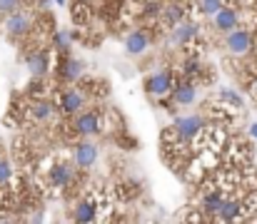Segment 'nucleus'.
<instances>
[{
  "instance_id": "16",
  "label": "nucleus",
  "mask_w": 257,
  "mask_h": 224,
  "mask_svg": "<svg viewBox=\"0 0 257 224\" xmlns=\"http://www.w3.org/2000/svg\"><path fill=\"white\" fill-rule=\"evenodd\" d=\"M185 5L180 3V0H170V3H165V5H160V20L168 25V28H175L177 23H182L185 20Z\"/></svg>"
},
{
  "instance_id": "1",
  "label": "nucleus",
  "mask_w": 257,
  "mask_h": 224,
  "mask_svg": "<svg viewBox=\"0 0 257 224\" xmlns=\"http://www.w3.org/2000/svg\"><path fill=\"white\" fill-rule=\"evenodd\" d=\"M73 130L78 137H95L102 132V112L100 110H80L73 115Z\"/></svg>"
},
{
  "instance_id": "12",
  "label": "nucleus",
  "mask_w": 257,
  "mask_h": 224,
  "mask_svg": "<svg viewBox=\"0 0 257 224\" xmlns=\"http://www.w3.org/2000/svg\"><path fill=\"white\" fill-rule=\"evenodd\" d=\"M28 117L30 120H35V122H48V120H53L55 117V112H58V105L55 102H50V100H45V97H35L30 105H28Z\"/></svg>"
},
{
  "instance_id": "5",
  "label": "nucleus",
  "mask_w": 257,
  "mask_h": 224,
  "mask_svg": "<svg viewBox=\"0 0 257 224\" xmlns=\"http://www.w3.org/2000/svg\"><path fill=\"white\" fill-rule=\"evenodd\" d=\"M75 184V169L68 162H58L48 169V187L50 189H68Z\"/></svg>"
},
{
  "instance_id": "7",
  "label": "nucleus",
  "mask_w": 257,
  "mask_h": 224,
  "mask_svg": "<svg viewBox=\"0 0 257 224\" xmlns=\"http://www.w3.org/2000/svg\"><path fill=\"white\" fill-rule=\"evenodd\" d=\"M5 30H8V35L15 38V40L30 35V33H33V18H30V13H25V10L10 13L8 20H5Z\"/></svg>"
},
{
  "instance_id": "17",
  "label": "nucleus",
  "mask_w": 257,
  "mask_h": 224,
  "mask_svg": "<svg viewBox=\"0 0 257 224\" xmlns=\"http://www.w3.org/2000/svg\"><path fill=\"white\" fill-rule=\"evenodd\" d=\"M148 48H150V35H148L145 30H133V33H127V38H125V50H127L130 55H143Z\"/></svg>"
},
{
  "instance_id": "11",
  "label": "nucleus",
  "mask_w": 257,
  "mask_h": 224,
  "mask_svg": "<svg viewBox=\"0 0 257 224\" xmlns=\"http://www.w3.org/2000/svg\"><path fill=\"white\" fill-rule=\"evenodd\" d=\"M170 95H172V102H175V105L190 107V105L197 100V85H195L192 80H180V82L172 85Z\"/></svg>"
},
{
  "instance_id": "18",
  "label": "nucleus",
  "mask_w": 257,
  "mask_h": 224,
  "mask_svg": "<svg viewBox=\"0 0 257 224\" xmlns=\"http://www.w3.org/2000/svg\"><path fill=\"white\" fill-rule=\"evenodd\" d=\"M215 219L217 222H237L240 219V197H225Z\"/></svg>"
},
{
  "instance_id": "4",
  "label": "nucleus",
  "mask_w": 257,
  "mask_h": 224,
  "mask_svg": "<svg viewBox=\"0 0 257 224\" xmlns=\"http://www.w3.org/2000/svg\"><path fill=\"white\" fill-rule=\"evenodd\" d=\"M83 107H85V92H83V87H68V90L60 92V97H58V110H60L65 117L78 115Z\"/></svg>"
},
{
  "instance_id": "2",
  "label": "nucleus",
  "mask_w": 257,
  "mask_h": 224,
  "mask_svg": "<svg viewBox=\"0 0 257 224\" xmlns=\"http://www.w3.org/2000/svg\"><path fill=\"white\" fill-rule=\"evenodd\" d=\"M202 125H205V117L200 115V112H195V115H182V117H177L175 122H172V132H175V137L177 140H182V142H192L195 140V135L202 130Z\"/></svg>"
},
{
  "instance_id": "25",
  "label": "nucleus",
  "mask_w": 257,
  "mask_h": 224,
  "mask_svg": "<svg viewBox=\"0 0 257 224\" xmlns=\"http://www.w3.org/2000/svg\"><path fill=\"white\" fill-rule=\"evenodd\" d=\"M20 10V0H0V15H10Z\"/></svg>"
},
{
  "instance_id": "6",
  "label": "nucleus",
  "mask_w": 257,
  "mask_h": 224,
  "mask_svg": "<svg viewBox=\"0 0 257 224\" xmlns=\"http://www.w3.org/2000/svg\"><path fill=\"white\" fill-rule=\"evenodd\" d=\"M172 85H175V80H172L170 70H158V73L145 77V92L150 97H165V95H170Z\"/></svg>"
},
{
  "instance_id": "22",
  "label": "nucleus",
  "mask_w": 257,
  "mask_h": 224,
  "mask_svg": "<svg viewBox=\"0 0 257 224\" xmlns=\"http://www.w3.org/2000/svg\"><path fill=\"white\" fill-rule=\"evenodd\" d=\"M222 5H225V0H197V10H200L202 15H207V18H210L215 10H220Z\"/></svg>"
},
{
  "instance_id": "27",
  "label": "nucleus",
  "mask_w": 257,
  "mask_h": 224,
  "mask_svg": "<svg viewBox=\"0 0 257 224\" xmlns=\"http://www.w3.org/2000/svg\"><path fill=\"white\" fill-rule=\"evenodd\" d=\"M55 3H58V5H65V0H55Z\"/></svg>"
},
{
  "instance_id": "9",
  "label": "nucleus",
  "mask_w": 257,
  "mask_h": 224,
  "mask_svg": "<svg viewBox=\"0 0 257 224\" xmlns=\"http://www.w3.org/2000/svg\"><path fill=\"white\" fill-rule=\"evenodd\" d=\"M210 18H212V28H215L217 33H222V35L240 25V13H237V8H232V5H222V8L215 10Z\"/></svg>"
},
{
  "instance_id": "8",
  "label": "nucleus",
  "mask_w": 257,
  "mask_h": 224,
  "mask_svg": "<svg viewBox=\"0 0 257 224\" xmlns=\"http://www.w3.org/2000/svg\"><path fill=\"white\" fill-rule=\"evenodd\" d=\"M97 157H100V147H97L92 140H87V137L73 147V162H75V167H80V169H90V167L97 162Z\"/></svg>"
},
{
  "instance_id": "10",
  "label": "nucleus",
  "mask_w": 257,
  "mask_h": 224,
  "mask_svg": "<svg viewBox=\"0 0 257 224\" xmlns=\"http://www.w3.org/2000/svg\"><path fill=\"white\" fill-rule=\"evenodd\" d=\"M197 33H200V25L197 23H190V20H182V23H177L175 28H170V38H168V45H175V48H180V45H190L195 38H197Z\"/></svg>"
},
{
  "instance_id": "19",
  "label": "nucleus",
  "mask_w": 257,
  "mask_h": 224,
  "mask_svg": "<svg viewBox=\"0 0 257 224\" xmlns=\"http://www.w3.org/2000/svg\"><path fill=\"white\" fill-rule=\"evenodd\" d=\"M70 18H73V23L75 25H87L90 20H92V8L87 5V3H73V10H70Z\"/></svg>"
},
{
  "instance_id": "14",
  "label": "nucleus",
  "mask_w": 257,
  "mask_h": 224,
  "mask_svg": "<svg viewBox=\"0 0 257 224\" xmlns=\"http://www.w3.org/2000/svg\"><path fill=\"white\" fill-rule=\"evenodd\" d=\"M25 65H28V73L33 77H45L50 73V53L48 50H35V53L28 55Z\"/></svg>"
},
{
  "instance_id": "24",
  "label": "nucleus",
  "mask_w": 257,
  "mask_h": 224,
  "mask_svg": "<svg viewBox=\"0 0 257 224\" xmlns=\"http://www.w3.org/2000/svg\"><path fill=\"white\" fill-rule=\"evenodd\" d=\"M200 70H202L200 60H197V58H190V60L185 63V70H182V75H185V80H192V77H197V75H200Z\"/></svg>"
},
{
  "instance_id": "3",
  "label": "nucleus",
  "mask_w": 257,
  "mask_h": 224,
  "mask_svg": "<svg viewBox=\"0 0 257 224\" xmlns=\"http://www.w3.org/2000/svg\"><path fill=\"white\" fill-rule=\"evenodd\" d=\"M252 33L247 30V28H232L230 33H225V48H227V53H232V55H247L250 50H252Z\"/></svg>"
},
{
  "instance_id": "21",
  "label": "nucleus",
  "mask_w": 257,
  "mask_h": 224,
  "mask_svg": "<svg viewBox=\"0 0 257 224\" xmlns=\"http://www.w3.org/2000/svg\"><path fill=\"white\" fill-rule=\"evenodd\" d=\"M220 100L230 102V105H232V107H237V110H242V107H245V100H242L235 90H230V87H222V90H220Z\"/></svg>"
},
{
  "instance_id": "20",
  "label": "nucleus",
  "mask_w": 257,
  "mask_h": 224,
  "mask_svg": "<svg viewBox=\"0 0 257 224\" xmlns=\"http://www.w3.org/2000/svg\"><path fill=\"white\" fill-rule=\"evenodd\" d=\"M70 43H73V33H68V30H53V50H58L60 55H65L70 50Z\"/></svg>"
},
{
  "instance_id": "26",
  "label": "nucleus",
  "mask_w": 257,
  "mask_h": 224,
  "mask_svg": "<svg viewBox=\"0 0 257 224\" xmlns=\"http://www.w3.org/2000/svg\"><path fill=\"white\" fill-rule=\"evenodd\" d=\"M250 137H255V140H257V122H252V125H250Z\"/></svg>"
},
{
  "instance_id": "13",
  "label": "nucleus",
  "mask_w": 257,
  "mask_h": 224,
  "mask_svg": "<svg viewBox=\"0 0 257 224\" xmlns=\"http://www.w3.org/2000/svg\"><path fill=\"white\" fill-rule=\"evenodd\" d=\"M97 209H100V204H97V199L95 197H85V199H80L78 204H75V209H73V219L78 224H90L97 219Z\"/></svg>"
},
{
  "instance_id": "15",
  "label": "nucleus",
  "mask_w": 257,
  "mask_h": 224,
  "mask_svg": "<svg viewBox=\"0 0 257 224\" xmlns=\"http://www.w3.org/2000/svg\"><path fill=\"white\" fill-rule=\"evenodd\" d=\"M58 73H60L63 80H68V82H78V80L85 75V63L78 60V58H63L60 65H58Z\"/></svg>"
},
{
  "instance_id": "23",
  "label": "nucleus",
  "mask_w": 257,
  "mask_h": 224,
  "mask_svg": "<svg viewBox=\"0 0 257 224\" xmlns=\"http://www.w3.org/2000/svg\"><path fill=\"white\" fill-rule=\"evenodd\" d=\"M13 179V164L5 154H0V187H5Z\"/></svg>"
}]
</instances>
